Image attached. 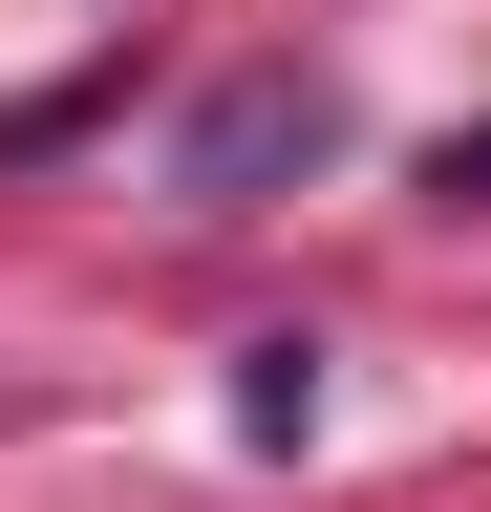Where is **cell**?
Segmentation results:
<instances>
[{
    "label": "cell",
    "instance_id": "6da1fadb",
    "mask_svg": "<svg viewBox=\"0 0 491 512\" xmlns=\"http://www.w3.org/2000/svg\"><path fill=\"white\" fill-rule=\"evenodd\" d=\"M278 150H299V171H321V86H235V107L193 128V214H235V192H257Z\"/></svg>",
    "mask_w": 491,
    "mask_h": 512
}]
</instances>
